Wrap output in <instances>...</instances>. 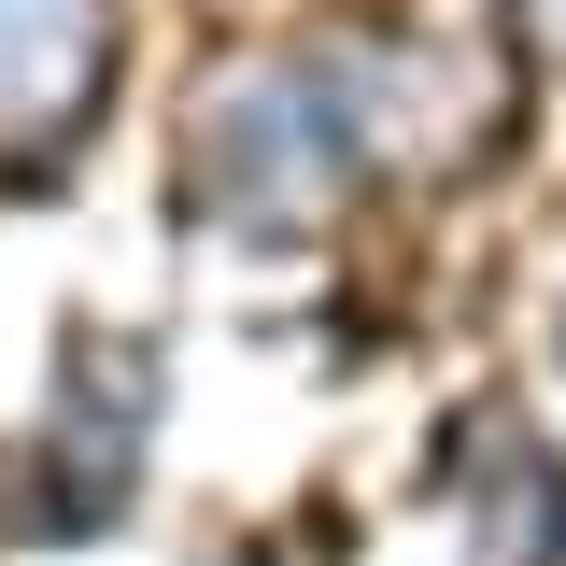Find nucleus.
<instances>
[{
  "label": "nucleus",
  "instance_id": "nucleus-1",
  "mask_svg": "<svg viewBox=\"0 0 566 566\" xmlns=\"http://www.w3.org/2000/svg\"><path fill=\"white\" fill-rule=\"evenodd\" d=\"M199 185H212V212H270V227H297L312 199H340L354 185V128L326 99V71H241V85H212Z\"/></svg>",
  "mask_w": 566,
  "mask_h": 566
},
{
  "label": "nucleus",
  "instance_id": "nucleus-2",
  "mask_svg": "<svg viewBox=\"0 0 566 566\" xmlns=\"http://www.w3.org/2000/svg\"><path fill=\"white\" fill-rule=\"evenodd\" d=\"M114 99V0H0V185L85 142Z\"/></svg>",
  "mask_w": 566,
  "mask_h": 566
},
{
  "label": "nucleus",
  "instance_id": "nucleus-3",
  "mask_svg": "<svg viewBox=\"0 0 566 566\" xmlns=\"http://www.w3.org/2000/svg\"><path fill=\"white\" fill-rule=\"evenodd\" d=\"M510 29H524V57L566 71V0H510Z\"/></svg>",
  "mask_w": 566,
  "mask_h": 566
}]
</instances>
